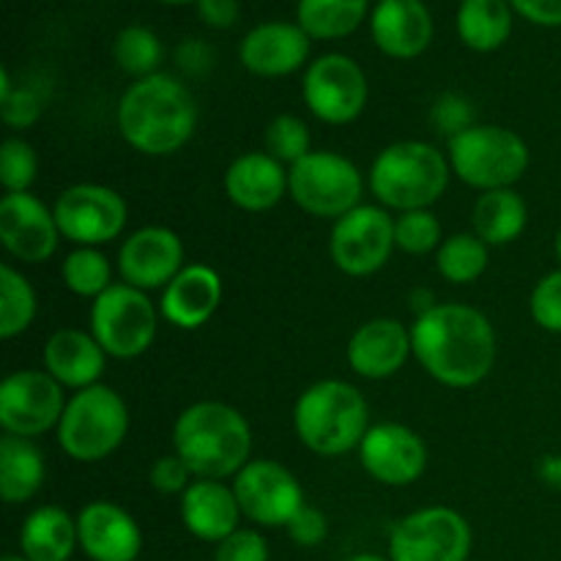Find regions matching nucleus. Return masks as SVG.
Listing matches in <instances>:
<instances>
[{"mask_svg": "<svg viewBox=\"0 0 561 561\" xmlns=\"http://www.w3.org/2000/svg\"><path fill=\"white\" fill-rule=\"evenodd\" d=\"M411 348L431 378L453 389L477 387L496 362V332L480 310L433 305L411 327Z\"/></svg>", "mask_w": 561, "mask_h": 561, "instance_id": "f257e3e1", "label": "nucleus"}, {"mask_svg": "<svg viewBox=\"0 0 561 561\" xmlns=\"http://www.w3.org/2000/svg\"><path fill=\"white\" fill-rule=\"evenodd\" d=\"M121 137L146 157H170L192 140L197 129V102L173 75L135 80L118 102Z\"/></svg>", "mask_w": 561, "mask_h": 561, "instance_id": "f03ea898", "label": "nucleus"}, {"mask_svg": "<svg viewBox=\"0 0 561 561\" xmlns=\"http://www.w3.org/2000/svg\"><path fill=\"white\" fill-rule=\"evenodd\" d=\"M173 447L197 480L222 482L250 463V422L233 405L203 400L179 414L173 425Z\"/></svg>", "mask_w": 561, "mask_h": 561, "instance_id": "7ed1b4c3", "label": "nucleus"}, {"mask_svg": "<svg viewBox=\"0 0 561 561\" xmlns=\"http://www.w3.org/2000/svg\"><path fill=\"white\" fill-rule=\"evenodd\" d=\"M299 442L323 458H340L362 444L370 431V409L365 394L351 383L318 381L301 392L294 409Z\"/></svg>", "mask_w": 561, "mask_h": 561, "instance_id": "20e7f679", "label": "nucleus"}, {"mask_svg": "<svg viewBox=\"0 0 561 561\" xmlns=\"http://www.w3.org/2000/svg\"><path fill=\"white\" fill-rule=\"evenodd\" d=\"M449 159L436 146L403 140L383 148L370 168V190L378 203L394 211L431 208L449 184Z\"/></svg>", "mask_w": 561, "mask_h": 561, "instance_id": "39448f33", "label": "nucleus"}, {"mask_svg": "<svg viewBox=\"0 0 561 561\" xmlns=\"http://www.w3.org/2000/svg\"><path fill=\"white\" fill-rule=\"evenodd\" d=\"M58 444L77 463H99L124 444L129 433V409L115 389L93 383L66 403L58 427Z\"/></svg>", "mask_w": 561, "mask_h": 561, "instance_id": "423d86ee", "label": "nucleus"}, {"mask_svg": "<svg viewBox=\"0 0 561 561\" xmlns=\"http://www.w3.org/2000/svg\"><path fill=\"white\" fill-rule=\"evenodd\" d=\"M449 168L463 184L480 192L507 190L529 168V146L513 129L474 124L449 137Z\"/></svg>", "mask_w": 561, "mask_h": 561, "instance_id": "0eeeda50", "label": "nucleus"}, {"mask_svg": "<svg viewBox=\"0 0 561 561\" xmlns=\"http://www.w3.org/2000/svg\"><path fill=\"white\" fill-rule=\"evenodd\" d=\"M159 312L146 290L113 283L91 305V334L113 359L142 356L157 340Z\"/></svg>", "mask_w": 561, "mask_h": 561, "instance_id": "6e6552de", "label": "nucleus"}, {"mask_svg": "<svg viewBox=\"0 0 561 561\" xmlns=\"http://www.w3.org/2000/svg\"><path fill=\"white\" fill-rule=\"evenodd\" d=\"M362 190L359 168L334 151H310L288 170V195L312 217L337 222L359 206Z\"/></svg>", "mask_w": 561, "mask_h": 561, "instance_id": "1a4fd4ad", "label": "nucleus"}, {"mask_svg": "<svg viewBox=\"0 0 561 561\" xmlns=\"http://www.w3.org/2000/svg\"><path fill=\"white\" fill-rule=\"evenodd\" d=\"M469 553L471 526L453 507L416 510L389 537L392 561H469Z\"/></svg>", "mask_w": 561, "mask_h": 561, "instance_id": "9d476101", "label": "nucleus"}, {"mask_svg": "<svg viewBox=\"0 0 561 561\" xmlns=\"http://www.w3.org/2000/svg\"><path fill=\"white\" fill-rule=\"evenodd\" d=\"M394 219L381 206H356L332 228L329 252L348 277H370L387 266L394 250Z\"/></svg>", "mask_w": 561, "mask_h": 561, "instance_id": "9b49d317", "label": "nucleus"}, {"mask_svg": "<svg viewBox=\"0 0 561 561\" xmlns=\"http://www.w3.org/2000/svg\"><path fill=\"white\" fill-rule=\"evenodd\" d=\"M301 96L310 113L323 124H351L359 118L367 104V77L348 55H321L316 64L307 66Z\"/></svg>", "mask_w": 561, "mask_h": 561, "instance_id": "f8f14e48", "label": "nucleus"}, {"mask_svg": "<svg viewBox=\"0 0 561 561\" xmlns=\"http://www.w3.org/2000/svg\"><path fill=\"white\" fill-rule=\"evenodd\" d=\"M66 403L64 387L47 370H16L0 383V427L9 436H44L58 427Z\"/></svg>", "mask_w": 561, "mask_h": 561, "instance_id": "ddd939ff", "label": "nucleus"}, {"mask_svg": "<svg viewBox=\"0 0 561 561\" xmlns=\"http://www.w3.org/2000/svg\"><path fill=\"white\" fill-rule=\"evenodd\" d=\"M64 239L80 247H102L126 228V201L102 184H77L60 192L53 206Z\"/></svg>", "mask_w": 561, "mask_h": 561, "instance_id": "4468645a", "label": "nucleus"}, {"mask_svg": "<svg viewBox=\"0 0 561 561\" xmlns=\"http://www.w3.org/2000/svg\"><path fill=\"white\" fill-rule=\"evenodd\" d=\"M233 493L241 515L266 529L288 526L307 504L301 482L277 460H250L233 477Z\"/></svg>", "mask_w": 561, "mask_h": 561, "instance_id": "2eb2a0df", "label": "nucleus"}, {"mask_svg": "<svg viewBox=\"0 0 561 561\" xmlns=\"http://www.w3.org/2000/svg\"><path fill=\"white\" fill-rule=\"evenodd\" d=\"M359 460L367 474L389 488H405L425 474L427 447L411 427L398 422L370 425L359 444Z\"/></svg>", "mask_w": 561, "mask_h": 561, "instance_id": "dca6fc26", "label": "nucleus"}, {"mask_svg": "<svg viewBox=\"0 0 561 561\" xmlns=\"http://www.w3.org/2000/svg\"><path fill=\"white\" fill-rule=\"evenodd\" d=\"M64 239L53 208L31 192H5L0 201V241L22 263L49 261Z\"/></svg>", "mask_w": 561, "mask_h": 561, "instance_id": "f3484780", "label": "nucleus"}, {"mask_svg": "<svg viewBox=\"0 0 561 561\" xmlns=\"http://www.w3.org/2000/svg\"><path fill=\"white\" fill-rule=\"evenodd\" d=\"M118 268L131 288L164 290L184 268V244L170 228H140L121 244Z\"/></svg>", "mask_w": 561, "mask_h": 561, "instance_id": "a211bd4d", "label": "nucleus"}, {"mask_svg": "<svg viewBox=\"0 0 561 561\" xmlns=\"http://www.w3.org/2000/svg\"><path fill=\"white\" fill-rule=\"evenodd\" d=\"M80 548L91 561H137L142 531L124 507L113 502H91L77 515Z\"/></svg>", "mask_w": 561, "mask_h": 561, "instance_id": "6ab92c4d", "label": "nucleus"}, {"mask_svg": "<svg viewBox=\"0 0 561 561\" xmlns=\"http://www.w3.org/2000/svg\"><path fill=\"white\" fill-rule=\"evenodd\" d=\"M310 55V36L299 22H263L241 38L239 58L257 77H285L301 69Z\"/></svg>", "mask_w": 561, "mask_h": 561, "instance_id": "aec40b11", "label": "nucleus"}, {"mask_svg": "<svg viewBox=\"0 0 561 561\" xmlns=\"http://www.w3.org/2000/svg\"><path fill=\"white\" fill-rule=\"evenodd\" d=\"M411 348V329L394 318H373L362 323L348 343V365L356 376L381 381L405 365Z\"/></svg>", "mask_w": 561, "mask_h": 561, "instance_id": "412c9836", "label": "nucleus"}, {"mask_svg": "<svg viewBox=\"0 0 561 561\" xmlns=\"http://www.w3.org/2000/svg\"><path fill=\"white\" fill-rule=\"evenodd\" d=\"M370 33L376 47L389 58H416L433 38L431 11L422 0H378L370 16Z\"/></svg>", "mask_w": 561, "mask_h": 561, "instance_id": "4be33fe9", "label": "nucleus"}, {"mask_svg": "<svg viewBox=\"0 0 561 561\" xmlns=\"http://www.w3.org/2000/svg\"><path fill=\"white\" fill-rule=\"evenodd\" d=\"M222 301V279L211 266H195L181 268L179 277L162 290V301H159V312L173 327L201 329L214 318Z\"/></svg>", "mask_w": 561, "mask_h": 561, "instance_id": "5701e85b", "label": "nucleus"}, {"mask_svg": "<svg viewBox=\"0 0 561 561\" xmlns=\"http://www.w3.org/2000/svg\"><path fill=\"white\" fill-rule=\"evenodd\" d=\"M181 520L203 542H222L239 531L241 507L233 488L219 480H195L181 493Z\"/></svg>", "mask_w": 561, "mask_h": 561, "instance_id": "b1692460", "label": "nucleus"}, {"mask_svg": "<svg viewBox=\"0 0 561 561\" xmlns=\"http://www.w3.org/2000/svg\"><path fill=\"white\" fill-rule=\"evenodd\" d=\"M225 192L241 211H268L288 192V173L272 153H241L225 173Z\"/></svg>", "mask_w": 561, "mask_h": 561, "instance_id": "393cba45", "label": "nucleus"}, {"mask_svg": "<svg viewBox=\"0 0 561 561\" xmlns=\"http://www.w3.org/2000/svg\"><path fill=\"white\" fill-rule=\"evenodd\" d=\"M107 354L91 332L60 329L44 345V367L49 376L69 389H88L102 378Z\"/></svg>", "mask_w": 561, "mask_h": 561, "instance_id": "a878e982", "label": "nucleus"}, {"mask_svg": "<svg viewBox=\"0 0 561 561\" xmlns=\"http://www.w3.org/2000/svg\"><path fill=\"white\" fill-rule=\"evenodd\" d=\"M20 546L27 561H69L75 548H80L77 518L53 504L36 507L22 524Z\"/></svg>", "mask_w": 561, "mask_h": 561, "instance_id": "bb28decb", "label": "nucleus"}, {"mask_svg": "<svg viewBox=\"0 0 561 561\" xmlns=\"http://www.w3.org/2000/svg\"><path fill=\"white\" fill-rule=\"evenodd\" d=\"M44 455L33 438H0V496L5 504H22L36 496L44 485Z\"/></svg>", "mask_w": 561, "mask_h": 561, "instance_id": "cd10ccee", "label": "nucleus"}, {"mask_svg": "<svg viewBox=\"0 0 561 561\" xmlns=\"http://www.w3.org/2000/svg\"><path fill=\"white\" fill-rule=\"evenodd\" d=\"M526 222H529L526 201L513 186L482 192L474 203V214H471L474 236L493 247L518 239L526 230Z\"/></svg>", "mask_w": 561, "mask_h": 561, "instance_id": "c85d7f7f", "label": "nucleus"}, {"mask_svg": "<svg viewBox=\"0 0 561 561\" xmlns=\"http://www.w3.org/2000/svg\"><path fill=\"white\" fill-rule=\"evenodd\" d=\"M455 22L466 47L493 53L513 31V5L510 0H463Z\"/></svg>", "mask_w": 561, "mask_h": 561, "instance_id": "c756f323", "label": "nucleus"}, {"mask_svg": "<svg viewBox=\"0 0 561 561\" xmlns=\"http://www.w3.org/2000/svg\"><path fill=\"white\" fill-rule=\"evenodd\" d=\"M370 0H299L296 16L310 38H343L365 20Z\"/></svg>", "mask_w": 561, "mask_h": 561, "instance_id": "7c9ffc66", "label": "nucleus"}, {"mask_svg": "<svg viewBox=\"0 0 561 561\" xmlns=\"http://www.w3.org/2000/svg\"><path fill=\"white\" fill-rule=\"evenodd\" d=\"M436 266L447 283L471 285L488 268V244L474 233H455L442 241L436 252Z\"/></svg>", "mask_w": 561, "mask_h": 561, "instance_id": "2f4dec72", "label": "nucleus"}, {"mask_svg": "<svg viewBox=\"0 0 561 561\" xmlns=\"http://www.w3.org/2000/svg\"><path fill=\"white\" fill-rule=\"evenodd\" d=\"M36 318V290L14 266H0V337L14 340Z\"/></svg>", "mask_w": 561, "mask_h": 561, "instance_id": "473e14b6", "label": "nucleus"}, {"mask_svg": "<svg viewBox=\"0 0 561 561\" xmlns=\"http://www.w3.org/2000/svg\"><path fill=\"white\" fill-rule=\"evenodd\" d=\"M113 58L124 75L142 80V77L157 75L159 64H162L164 58V49L151 27L129 25L115 36Z\"/></svg>", "mask_w": 561, "mask_h": 561, "instance_id": "72a5a7b5", "label": "nucleus"}, {"mask_svg": "<svg viewBox=\"0 0 561 561\" xmlns=\"http://www.w3.org/2000/svg\"><path fill=\"white\" fill-rule=\"evenodd\" d=\"M60 274H64L66 288L82 299H99L113 285L110 261L96 247H77L75 252H69Z\"/></svg>", "mask_w": 561, "mask_h": 561, "instance_id": "f704fd0d", "label": "nucleus"}, {"mask_svg": "<svg viewBox=\"0 0 561 561\" xmlns=\"http://www.w3.org/2000/svg\"><path fill=\"white\" fill-rule=\"evenodd\" d=\"M394 244L409 255H427L442 247V222L431 208L400 214L394 219Z\"/></svg>", "mask_w": 561, "mask_h": 561, "instance_id": "c9c22d12", "label": "nucleus"}, {"mask_svg": "<svg viewBox=\"0 0 561 561\" xmlns=\"http://www.w3.org/2000/svg\"><path fill=\"white\" fill-rule=\"evenodd\" d=\"M266 153L277 162L296 164L310 153V129L296 115H277L266 129Z\"/></svg>", "mask_w": 561, "mask_h": 561, "instance_id": "e433bc0d", "label": "nucleus"}, {"mask_svg": "<svg viewBox=\"0 0 561 561\" xmlns=\"http://www.w3.org/2000/svg\"><path fill=\"white\" fill-rule=\"evenodd\" d=\"M36 151L20 137H9L0 148V184L5 186V192H27L36 181Z\"/></svg>", "mask_w": 561, "mask_h": 561, "instance_id": "4c0bfd02", "label": "nucleus"}, {"mask_svg": "<svg viewBox=\"0 0 561 561\" xmlns=\"http://www.w3.org/2000/svg\"><path fill=\"white\" fill-rule=\"evenodd\" d=\"M531 318L546 332L561 334V268L546 274L531 290Z\"/></svg>", "mask_w": 561, "mask_h": 561, "instance_id": "58836bf2", "label": "nucleus"}, {"mask_svg": "<svg viewBox=\"0 0 561 561\" xmlns=\"http://www.w3.org/2000/svg\"><path fill=\"white\" fill-rule=\"evenodd\" d=\"M214 561H268V542L261 531L239 529L217 542Z\"/></svg>", "mask_w": 561, "mask_h": 561, "instance_id": "ea45409f", "label": "nucleus"}, {"mask_svg": "<svg viewBox=\"0 0 561 561\" xmlns=\"http://www.w3.org/2000/svg\"><path fill=\"white\" fill-rule=\"evenodd\" d=\"M431 118L438 131L455 137L474 126V110H471V104L466 102L463 96H458V93H444L436 102V107H433Z\"/></svg>", "mask_w": 561, "mask_h": 561, "instance_id": "a19ab883", "label": "nucleus"}, {"mask_svg": "<svg viewBox=\"0 0 561 561\" xmlns=\"http://www.w3.org/2000/svg\"><path fill=\"white\" fill-rule=\"evenodd\" d=\"M0 115H3V124L11 126V129H27L42 115V99L31 88H14L9 96L0 99Z\"/></svg>", "mask_w": 561, "mask_h": 561, "instance_id": "79ce46f5", "label": "nucleus"}, {"mask_svg": "<svg viewBox=\"0 0 561 561\" xmlns=\"http://www.w3.org/2000/svg\"><path fill=\"white\" fill-rule=\"evenodd\" d=\"M192 469L184 463V458H179V455H164V458H159L157 463L151 466V474H148V480H151V485L157 488L159 493H184L186 488L192 485Z\"/></svg>", "mask_w": 561, "mask_h": 561, "instance_id": "37998d69", "label": "nucleus"}, {"mask_svg": "<svg viewBox=\"0 0 561 561\" xmlns=\"http://www.w3.org/2000/svg\"><path fill=\"white\" fill-rule=\"evenodd\" d=\"M285 529H288L290 540H294L296 546L316 548V546H321L323 540H327L329 520H327V515L321 513V510L305 504V507H301L299 513L290 518V524L285 526Z\"/></svg>", "mask_w": 561, "mask_h": 561, "instance_id": "c03bdc74", "label": "nucleus"}, {"mask_svg": "<svg viewBox=\"0 0 561 561\" xmlns=\"http://www.w3.org/2000/svg\"><path fill=\"white\" fill-rule=\"evenodd\" d=\"M513 11L542 27H561V0H510Z\"/></svg>", "mask_w": 561, "mask_h": 561, "instance_id": "a18cd8bd", "label": "nucleus"}, {"mask_svg": "<svg viewBox=\"0 0 561 561\" xmlns=\"http://www.w3.org/2000/svg\"><path fill=\"white\" fill-rule=\"evenodd\" d=\"M197 14L211 27H233L241 14L239 0H197Z\"/></svg>", "mask_w": 561, "mask_h": 561, "instance_id": "49530a36", "label": "nucleus"}, {"mask_svg": "<svg viewBox=\"0 0 561 561\" xmlns=\"http://www.w3.org/2000/svg\"><path fill=\"white\" fill-rule=\"evenodd\" d=\"M175 58H179L181 69L190 71V75L195 77L206 75L214 64L211 47H208L206 42H197V38H186V42L179 47V53H175Z\"/></svg>", "mask_w": 561, "mask_h": 561, "instance_id": "de8ad7c7", "label": "nucleus"}, {"mask_svg": "<svg viewBox=\"0 0 561 561\" xmlns=\"http://www.w3.org/2000/svg\"><path fill=\"white\" fill-rule=\"evenodd\" d=\"M348 561H392V559H383V557H373V553H359V557H351Z\"/></svg>", "mask_w": 561, "mask_h": 561, "instance_id": "09e8293b", "label": "nucleus"}, {"mask_svg": "<svg viewBox=\"0 0 561 561\" xmlns=\"http://www.w3.org/2000/svg\"><path fill=\"white\" fill-rule=\"evenodd\" d=\"M159 3H170V5H184V3H197V0H159Z\"/></svg>", "mask_w": 561, "mask_h": 561, "instance_id": "8fccbe9b", "label": "nucleus"}, {"mask_svg": "<svg viewBox=\"0 0 561 561\" xmlns=\"http://www.w3.org/2000/svg\"><path fill=\"white\" fill-rule=\"evenodd\" d=\"M557 261H559V266H561V228H559V233H557Z\"/></svg>", "mask_w": 561, "mask_h": 561, "instance_id": "3c124183", "label": "nucleus"}, {"mask_svg": "<svg viewBox=\"0 0 561 561\" xmlns=\"http://www.w3.org/2000/svg\"><path fill=\"white\" fill-rule=\"evenodd\" d=\"M3 561H27L25 557H3Z\"/></svg>", "mask_w": 561, "mask_h": 561, "instance_id": "603ef678", "label": "nucleus"}]
</instances>
